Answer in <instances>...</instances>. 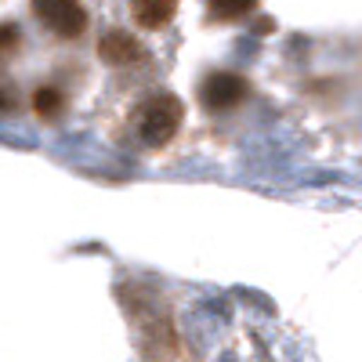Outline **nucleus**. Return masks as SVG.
Wrapping results in <instances>:
<instances>
[{
  "label": "nucleus",
  "instance_id": "6e6552de",
  "mask_svg": "<svg viewBox=\"0 0 362 362\" xmlns=\"http://www.w3.org/2000/svg\"><path fill=\"white\" fill-rule=\"evenodd\" d=\"M15 40H18V33H15V25H4V29H0V47H4V44L11 47Z\"/></svg>",
  "mask_w": 362,
  "mask_h": 362
},
{
  "label": "nucleus",
  "instance_id": "39448f33",
  "mask_svg": "<svg viewBox=\"0 0 362 362\" xmlns=\"http://www.w3.org/2000/svg\"><path fill=\"white\" fill-rule=\"evenodd\" d=\"M131 11H134V22L141 29H160V25H167L174 18L177 0H134Z\"/></svg>",
  "mask_w": 362,
  "mask_h": 362
},
{
  "label": "nucleus",
  "instance_id": "1a4fd4ad",
  "mask_svg": "<svg viewBox=\"0 0 362 362\" xmlns=\"http://www.w3.org/2000/svg\"><path fill=\"white\" fill-rule=\"evenodd\" d=\"M8 109V95H0V112H4Z\"/></svg>",
  "mask_w": 362,
  "mask_h": 362
},
{
  "label": "nucleus",
  "instance_id": "0eeeda50",
  "mask_svg": "<svg viewBox=\"0 0 362 362\" xmlns=\"http://www.w3.org/2000/svg\"><path fill=\"white\" fill-rule=\"evenodd\" d=\"M62 105H66V98H62V90H58V87H37V90H33V109H37V116L54 119L58 112H62Z\"/></svg>",
  "mask_w": 362,
  "mask_h": 362
},
{
  "label": "nucleus",
  "instance_id": "423d86ee",
  "mask_svg": "<svg viewBox=\"0 0 362 362\" xmlns=\"http://www.w3.org/2000/svg\"><path fill=\"white\" fill-rule=\"evenodd\" d=\"M206 8H210V18L235 22V18H247L257 8V0H206Z\"/></svg>",
  "mask_w": 362,
  "mask_h": 362
},
{
  "label": "nucleus",
  "instance_id": "f257e3e1",
  "mask_svg": "<svg viewBox=\"0 0 362 362\" xmlns=\"http://www.w3.org/2000/svg\"><path fill=\"white\" fill-rule=\"evenodd\" d=\"M181 119H185V105H181L174 95H156V98H148V102L138 109L134 124H138V134H141L145 145L160 148V145H167V141L177 134Z\"/></svg>",
  "mask_w": 362,
  "mask_h": 362
},
{
  "label": "nucleus",
  "instance_id": "7ed1b4c3",
  "mask_svg": "<svg viewBox=\"0 0 362 362\" xmlns=\"http://www.w3.org/2000/svg\"><path fill=\"white\" fill-rule=\"evenodd\" d=\"M250 95V83L239 76V73H210L199 87V102L214 112H225V109H235Z\"/></svg>",
  "mask_w": 362,
  "mask_h": 362
},
{
  "label": "nucleus",
  "instance_id": "20e7f679",
  "mask_svg": "<svg viewBox=\"0 0 362 362\" xmlns=\"http://www.w3.org/2000/svg\"><path fill=\"white\" fill-rule=\"evenodd\" d=\"M98 54H102L105 66H134V62H141V58H145V47L138 44V37L124 33V29H112V33L102 37Z\"/></svg>",
  "mask_w": 362,
  "mask_h": 362
},
{
  "label": "nucleus",
  "instance_id": "f03ea898",
  "mask_svg": "<svg viewBox=\"0 0 362 362\" xmlns=\"http://www.w3.org/2000/svg\"><path fill=\"white\" fill-rule=\"evenodd\" d=\"M33 11L54 37L76 40L87 29V11L80 0H33Z\"/></svg>",
  "mask_w": 362,
  "mask_h": 362
}]
</instances>
